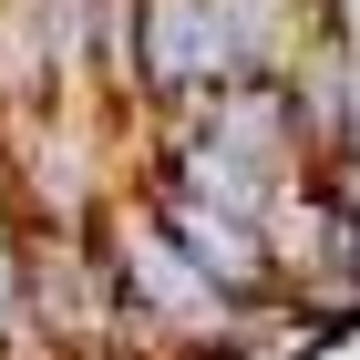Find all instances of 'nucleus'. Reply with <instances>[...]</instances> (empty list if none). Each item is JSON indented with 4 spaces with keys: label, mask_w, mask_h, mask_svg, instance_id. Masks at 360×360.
<instances>
[{
    "label": "nucleus",
    "mask_w": 360,
    "mask_h": 360,
    "mask_svg": "<svg viewBox=\"0 0 360 360\" xmlns=\"http://www.w3.org/2000/svg\"><path fill=\"white\" fill-rule=\"evenodd\" d=\"M93 248H103L113 309H124V340H144V350H165V360H226V340H237L248 299H226L217 278L195 268V257L175 248L165 226H155V206L134 195V175L103 195Z\"/></svg>",
    "instance_id": "obj_1"
},
{
    "label": "nucleus",
    "mask_w": 360,
    "mask_h": 360,
    "mask_svg": "<svg viewBox=\"0 0 360 360\" xmlns=\"http://www.w3.org/2000/svg\"><path fill=\"white\" fill-rule=\"evenodd\" d=\"M134 195L155 206V226H165L206 278H217L226 299H278V257H268V226H257V217H226V206H206V195L144 186V175H134Z\"/></svg>",
    "instance_id": "obj_2"
},
{
    "label": "nucleus",
    "mask_w": 360,
    "mask_h": 360,
    "mask_svg": "<svg viewBox=\"0 0 360 360\" xmlns=\"http://www.w3.org/2000/svg\"><path fill=\"white\" fill-rule=\"evenodd\" d=\"M0 360H62V350H52V340H21V350H0Z\"/></svg>",
    "instance_id": "obj_6"
},
{
    "label": "nucleus",
    "mask_w": 360,
    "mask_h": 360,
    "mask_svg": "<svg viewBox=\"0 0 360 360\" xmlns=\"http://www.w3.org/2000/svg\"><path fill=\"white\" fill-rule=\"evenodd\" d=\"M31 340V206L11 195V165H0V350Z\"/></svg>",
    "instance_id": "obj_3"
},
{
    "label": "nucleus",
    "mask_w": 360,
    "mask_h": 360,
    "mask_svg": "<svg viewBox=\"0 0 360 360\" xmlns=\"http://www.w3.org/2000/svg\"><path fill=\"white\" fill-rule=\"evenodd\" d=\"M330 165H360V52H350V124H340V155Z\"/></svg>",
    "instance_id": "obj_4"
},
{
    "label": "nucleus",
    "mask_w": 360,
    "mask_h": 360,
    "mask_svg": "<svg viewBox=\"0 0 360 360\" xmlns=\"http://www.w3.org/2000/svg\"><path fill=\"white\" fill-rule=\"evenodd\" d=\"M319 31H340V41L360 52V0H319Z\"/></svg>",
    "instance_id": "obj_5"
}]
</instances>
